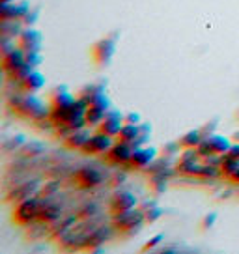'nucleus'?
Segmentation results:
<instances>
[{
	"label": "nucleus",
	"instance_id": "aec40b11",
	"mask_svg": "<svg viewBox=\"0 0 239 254\" xmlns=\"http://www.w3.org/2000/svg\"><path fill=\"white\" fill-rule=\"evenodd\" d=\"M236 170H239V159H234V157H230V155H223V161H221V172L230 178Z\"/></svg>",
	"mask_w": 239,
	"mask_h": 254
},
{
	"label": "nucleus",
	"instance_id": "f257e3e1",
	"mask_svg": "<svg viewBox=\"0 0 239 254\" xmlns=\"http://www.w3.org/2000/svg\"><path fill=\"white\" fill-rule=\"evenodd\" d=\"M146 221L142 209H127V211H120V213H114V226L120 228V230H133V228H140L142 222Z\"/></svg>",
	"mask_w": 239,
	"mask_h": 254
},
{
	"label": "nucleus",
	"instance_id": "a878e982",
	"mask_svg": "<svg viewBox=\"0 0 239 254\" xmlns=\"http://www.w3.org/2000/svg\"><path fill=\"white\" fill-rule=\"evenodd\" d=\"M161 241H163V236H161V234H159V236H155V238H153V239H150V241H148V243L144 245L142 251H150V249H155V247L159 245Z\"/></svg>",
	"mask_w": 239,
	"mask_h": 254
},
{
	"label": "nucleus",
	"instance_id": "2eb2a0df",
	"mask_svg": "<svg viewBox=\"0 0 239 254\" xmlns=\"http://www.w3.org/2000/svg\"><path fill=\"white\" fill-rule=\"evenodd\" d=\"M206 140L209 142L211 151H213V153H219V155H226L232 146L230 138H226V136H223V135H211V136H207Z\"/></svg>",
	"mask_w": 239,
	"mask_h": 254
},
{
	"label": "nucleus",
	"instance_id": "7ed1b4c3",
	"mask_svg": "<svg viewBox=\"0 0 239 254\" xmlns=\"http://www.w3.org/2000/svg\"><path fill=\"white\" fill-rule=\"evenodd\" d=\"M38 213H40V198H24V200H21L19 206L15 207L13 217H15L17 222L28 224V222H32L34 219H38Z\"/></svg>",
	"mask_w": 239,
	"mask_h": 254
},
{
	"label": "nucleus",
	"instance_id": "423d86ee",
	"mask_svg": "<svg viewBox=\"0 0 239 254\" xmlns=\"http://www.w3.org/2000/svg\"><path fill=\"white\" fill-rule=\"evenodd\" d=\"M111 109V101H109V97H103V99H99L96 103H92L88 107L86 111V122H88V127H97L101 122H103L105 114L107 111Z\"/></svg>",
	"mask_w": 239,
	"mask_h": 254
},
{
	"label": "nucleus",
	"instance_id": "ddd939ff",
	"mask_svg": "<svg viewBox=\"0 0 239 254\" xmlns=\"http://www.w3.org/2000/svg\"><path fill=\"white\" fill-rule=\"evenodd\" d=\"M77 101V97H73V94L65 86H58L51 95V107H60V109H71L73 103Z\"/></svg>",
	"mask_w": 239,
	"mask_h": 254
},
{
	"label": "nucleus",
	"instance_id": "393cba45",
	"mask_svg": "<svg viewBox=\"0 0 239 254\" xmlns=\"http://www.w3.org/2000/svg\"><path fill=\"white\" fill-rule=\"evenodd\" d=\"M125 124H142V116L138 114V112H129V114H125Z\"/></svg>",
	"mask_w": 239,
	"mask_h": 254
},
{
	"label": "nucleus",
	"instance_id": "5701e85b",
	"mask_svg": "<svg viewBox=\"0 0 239 254\" xmlns=\"http://www.w3.org/2000/svg\"><path fill=\"white\" fill-rule=\"evenodd\" d=\"M26 62L30 64L32 67H40L41 62H43V55H41V51H26Z\"/></svg>",
	"mask_w": 239,
	"mask_h": 254
},
{
	"label": "nucleus",
	"instance_id": "4468645a",
	"mask_svg": "<svg viewBox=\"0 0 239 254\" xmlns=\"http://www.w3.org/2000/svg\"><path fill=\"white\" fill-rule=\"evenodd\" d=\"M90 136H92V133L88 131L86 127H82V129L73 131L71 135L65 138V144H67L69 148H75V150H84V146L88 144Z\"/></svg>",
	"mask_w": 239,
	"mask_h": 254
},
{
	"label": "nucleus",
	"instance_id": "39448f33",
	"mask_svg": "<svg viewBox=\"0 0 239 254\" xmlns=\"http://www.w3.org/2000/svg\"><path fill=\"white\" fill-rule=\"evenodd\" d=\"M30 2H2V6H0V17L2 19H17V21H21L28 11H30Z\"/></svg>",
	"mask_w": 239,
	"mask_h": 254
},
{
	"label": "nucleus",
	"instance_id": "0eeeda50",
	"mask_svg": "<svg viewBox=\"0 0 239 254\" xmlns=\"http://www.w3.org/2000/svg\"><path fill=\"white\" fill-rule=\"evenodd\" d=\"M41 32L26 26L19 36V47H23L24 51H41Z\"/></svg>",
	"mask_w": 239,
	"mask_h": 254
},
{
	"label": "nucleus",
	"instance_id": "bb28decb",
	"mask_svg": "<svg viewBox=\"0 0 239 254\" xmlns=\"http://www.w3.org/2000/svg\"><path fill=\"white\" fill-rule=\"evenodd\" d=\"M215 221H217V215L215 213L207 215L206 219H204V222H202V226H204V228H211V226L215 224Z\"/></svg>",
	"mask_w": 239,
	"mask_h": 254
},
{
	"label": "nucleus",
	"instance_id": "20e7f679",
	"mask_svg": "<svg viewBox=\"0 0 239 254\" xmlns=\"http://www.w3.org/2000/svg\"><path fill=\"white\" fill-rule=\"evenodd\" d=\"M125 126V116L120 111H114V109H109L107 114H105L103 122L97 126V131L101 133H107L111 136H118V133L121 131V127Z\"/></svg>",
	"mask_w": 239,
	"mask_h": 254
},
{
	"label": "nucleus",
	"instance_id": "4be33fe9",
	"mask_svg": "<svg viewBox=\"0 0 239 254\" xmlns=\"http://www.w3.org/2000/svg\"><path fill=\"white\" fill-rule=\"evenodd\" d=\"M142 211H144V217H146V221L148 222L157 221L161 215H163V209H161L157 204H150V209H142Z\"/></svg>",
	"mask_w": 239,
	"mask_h": 254
},
{
	"label": "nucleus",
	"instance_id": "2f4dec72",
	"mask_svg": "<svg viewBox=\"0 0 239 254\" xmlns=\"http://www.w3.org/2000/svg\"><path fill=\"white\" fill-rule=\"evenodd\" d=\"M2 2H15V0H2Z\"/></svg>",
	"mask_w": 239,
	"mask_h": 254
},
{
	"label": "nucleus",
	"instance_id": "f03ea898",
	"mask_svg": "<svg viewBox=\"0 0 239 254\" xmlns=\"http://www.w3.org/2000/svg\"><path fill=\"white\" fill-rule=\"evenodd\" d=\"M114 142H116V136H111V135H107V133L97 131V133H94V135L90 136L88 144L84 146V151H86V153H92V155H105V153L111 151Z\"/></svg>",
	"mask_w": 239,
	"mask_h": 254
},
{
	"label": "nucleus",
	"instance_id": "cd10ccee",
	"mask_svg": "<svg viewBox=\"0 0 239 254\" xmlns=\"http://www.w3.org/2000/svg\"><path fill=\"white\" fill-rule=\"evenodd\" d=\"M226 155H230V157H234V159H239V142H232L230 150H228Z\"/></svg>",
	"mask_w": 239,
	"mask_h": 254
},
{
	"label": "nucleus",
	"instance_id": "b1692460",
	"mask_svg": "<svg viewBox=\"0 0 239 254\" xmlns=\"http://www.w3.org/2000/svg\"><path fill=\"white\" fill-rule=\"evenodd\" d=\"M38 17H40V9H30V11L21 19V23H23L24 26H32V24L38 21Z\"/></svg>",
	"mask_w": 239,
	"mask_h": 254
},
{
	"label": "nucleus",
	"instance_id": "1a4fd4ad",
	"mask_svg": "<svg viewBox=\"0 0 239 254\" xmlns=\"http://www.w3.org/2000/svg\"><path fill=\"white\" fill-rule=\"evenodd\" d=\"M24 62H26V51L23 47H15L11 53L2 56V69L4 73H11L17 67H21Z\"/></svg>",
	"mask_w": 239,
	"mask_h": 254
},
{
	"label": "nucleus",
	"instance_id": "7c9ffc66",
	"mask_svg": "<svg viewBox=\"0 0 239 254\" xmlns=\"http://www.w3.org/2000/svg\"><path fill=\"white\" fill-rule=\"evenodd\" d=\"M230 180L234 183H239V170H236V172H234V174L230 176Z\"/></svg>",
	"mask_w": 239,
	"mask_h": 254
},
{
	"label": "nucleus",
	"instance_id": "f8f14e48",
	"mask_svg": "<svg viewBox=\"0 0 239 254\" xmlns=\"http://www.w3.org/2000/svg\"><path fill=\"white\" fill-rule=\"evenodd\" d=\"M133 146L127 142H120L116 140L114 146L111 148V151L107 153L109 159H111L112 163H131V157H133Z\"/></svg>",
	"mask_w": 239,
	"mask_h": 254
},
{
	"label": "nucleus",
	"instance_id": "412c9836",
	"mask_svg": "<svg viewBox=\"0 0 239 254\" xmlns=\"http://www.w3.org/2000/svg\"><path fill=\"white\" fill-rule=\"evenodd\" d=\"M34 69H36V67H32V65H30L28 62H24L23 65H21V67H17L15 71L8 73V75H9V79L17 80V82H23V80L26 79V77H28V75H30V73H32Z\"/></svg>",
	"mask_w": 239,
	"mask_h": 254
},
{
	"label": "nucleus",
	"instance_id": "c85d7f7f",
	"mask_svg": "<svg viewBox=\"0 0 239 254\" xmlns=\"http://www.w3.org/2000/svg\"><path fill=\"white\" fill-rule=\"evenodd\" d=\"M157 180H165V178H163V176H153L152 178V183H157ZM165 185H167V182H161L159 185H157V190H163V187H165Z\"/></svg>",
	"mask_w": 239,
	"mask_h": 254
},
{
	"label": "nucleus",
	"instance_id": "a211bd4d",
	"mask_svg": "<svg viewBox=\"0 0 239 254\" xmlns=\"http://www.w3.org/2000/svg\"><path fill=\"white\" fill-rule=\"evenodd\" d=\"M79 180L86 187H94V185H97V183H101V174L97 172L96 168H82V170H79Z\"/></svg>",
	"mask_w": 239,
	"mask_h": 254
},
{
	"label": "nucleus",
	"instance_id": "9b49d317",
	"mask_svg": "<svg viewBox=\"0 0 239 254\" xmlns=\"http://www.w3.org/2000/svg\"><path fill=\"white\" fill-rule=\"evenodd\" d=\"M114 51H116V40L114 38H105L101 40L99 43H96V47H94V56H96V60L99 64H109L112 60V55H114Z\"/></svg>",
	"mask_w": 239,
	"mask_h": 254
},
{
	"label": "nucleus",
	"instance_id": "6ab92c4d",
	"mask_svg": "<svg viewBox=\"0 0 239 254\" xmlns=\"http://www.w3.org/2000/svg\"><path fill=\"white\" fill-rule=\"evenodd\" d=\"M202 140H204L202 131H189V133H185V135L181 136L179 146H181V148H194V150H196Z\"/></svg>",
	"mask_w": 239,
	"mask_h": 254
},
{
	"label": "nucleus",
	"instance_id": "9d476101",
	"mask_svg": "<svg viewBox=\"0 0 239 254\" xmlns=\"http://www.w3.org/2000/svg\"><path fill=\"white\" fill-rule=\"evenodd\" d=\"M157 157V148L153 146H144V148H138V150L133 151V157H131V165L138 168H146L150 167L153 161Z\"/></svg>",
	"mask_w": 239,
	"mask_h": 254
},
{
	"label": "nucleus",
	"instance_id": "dca6fc26",
	"mask_svg": "<svg viewBox=\"0 0 239 254\" xmlns=\"http://www.w3.org/2000/svg\"><path fill=\"white\" fill-rule=\"evenodd\" d=\"M43 84H45V77H43L38 69H34V71L21 82V86H23L26 92H38V90L43 88Z\"/></svg>",
	"mask_w": 239,
	"mask_h": 254
},
{
	"label": "nucleus",
	"instance_id": "c756f323",
	"mask_svg": "<svg viewBox=\"0 0 239 254\" xmlns=\"http://www.w3.org/2000/svg\"><path fill=\"white\" fill-rule=\"evenodd\" d=\"M138 127H140V133H150L152 135V126L150 124H138Z\"/></svg>",
	"mask_w": 239,
	"mask_h": 254
},
{
	"label": "nucleus",
	"instance_id": "f3484780",
	"mask_svg": "<svg viewBox=\"0 0 239 254\" xmlns=\"http://www.w3.org/2000/svg\"><path fill=\"white\" fill-rule=\"evenodd\" d=\"M138 135H140V127L136 126V124H125V126L121 127V131L118 133V136H116V140L133 144Z\"/></svg>",
	"mask_w": 239,
	"mask_h": 254
},
{
	"label": "nucleus",
	"instance_id": "6e6552de",
	"mask_svg": "<svg viewBox=\"0 0 239 254\" xmlns=\"http://www.w3.org/2000/svg\"><path fill=\"white\" fill-rule=\"evenodd\" d=\"M138 200L133 192H127V190H121V192H116L111 200V207L114 213H120V211H127V209H133L136 207Z\"/></svg>",
	"mask_w": 239,
	"mask_h": 254
}]
</instances>
